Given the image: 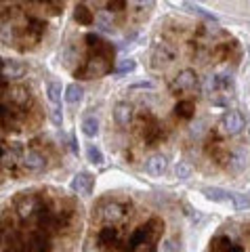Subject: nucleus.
<instances>
[{
	"instance_id": "nucleus-1",
	"label": "nucleus",
	"mask_w": 250,
	"mask_h": 252,
	"mask_svg": "<svg viewBox=\"0 0 250 252\" xmlns=\"http://www.w3.org/2000/svg\"><path fill=\"white\" fill-rule=\"evenodd\" d=\"M219 126H221V132L223 135H238V132L244 128V118H242V114L240 111H227V114L221 118V122H219Z\"/></svg>"
},
{
	"instance_id": "nucleus-2",
	"label": "nucleus",
	"mask_w": 250,
	"mask_h": 252,
	"mask_svg": "<svg viewBox=\"0 0 250 252\" xmlns=\"http://www.w3.org/2000/svg\"><path fill=\"white\" fill-rule=\"evenodd\" d=\"M175 86H177V90H183V93H191L193 88H198L196 74L189 72V69H187V72H181L175 80Z\"/></svg>"
},
{
	"instance_id": "nucleus-3",
	"label": "nucleus",
	"mask_w": 250,
	"mask_h": 252,
	"mask_svg": "<svg viewBox=\"0 0 250 252\" xmlns=\"http://www.w3.org/2000/svg\"><path fill=\"white\" fill-rule=\"evenodd\" d=\"M91 187H93V179H91V174H86V172L76 174V179L72 181V189L80 195H88Z\"/></svg>"
},
{
	"instance_id": "nucleus-4",
	"label": "nucleus",
	"mask_w": 250,
	"mask_h": 252,
	"mask_svg": "<svg viewBox=\"0 0 250 252\" xmlns=\"http://www.w3.org/2000/svg\"><path fill=\"white\" fill-rule=\"evenodd\" d=\"M166 168H168V160L164 156H154L147 160V172L151 177H162L166 172Z\"/></svg>"
},
{
	"instance_id": "nucleus-5",
	"label": "nucleus",
	"mask_w": 250,
	"mask_h": 252,
	"mask_svg": "<svg viewBox=\"0 0 250 252\" xmlns=\"http://www.w3.org/2000/svg\"><path fill=\"white\" fill-rule=\"evenodd\" d=\"M206 195L210 200L214 202H223V204H231L233 206V198H235V193H229V191H223V189H219V187H208L204 189Z\"/></svg>"
},
{
	"instance_id": "nucleus-6",
	"label": "nucleus",
	"mask_w": 250,
	"mask_h": 252,
	"mask_svg": "<svg viewBox=\"0 0 250 252\" xmlns=\"http://www.w3.org/2000/svg\"><path fill=\"white\" fill-rule=\"evenodd\" d=\"M114 118H116V122L118 124H128L130 122V118H133V107L126 103H120V105H116V109H114Z\"/></svg>"
},
{
	"instance_id": "nucleus-7",
	"label": "nucleus",
	"mask_w": 250,
	"mask_h": 252,
	"mask_svg": "<svg viewBox=\"0 0 250 252\" xmlns=\"http://www.w3.org/2000/svg\"><path fill=\"white\" fill-rule=\"evenodd\" d=\"M246 162H248V153L244 149H235L231 153V160H229V166H231L233 170H242V168L246 166Z\"/></svg>"
},
{
	"instance_id": "nucleus-8",
	"label": "nucleus",
	"mask_w": 250,
	"mask_h": 252,
	"mask_svg": "<svg viewBox=\"0 0 250 252\" xmlns=\"http://www.w3.org/2000/svg\"><path fill=\"white\" fill-rule=\"evenodd\" d=\"M82 97H84V90H82L80 84H69L67 86V93H65V101L67 103H80Z\"/></svg>"
},
{
	"instance_id": "nucleus-9",
	"label": "nucleus",
	"mask_w": 250,
	"mask_h": 252,
	"mask_svg": "<svg viewBox=\"0 0 250 252\" xmlns=\"http://www.w3.org/2000/svg\"><path fill=\"white\" fill-rule=\"evenodd\" d=\"M23 166H25V170H40L44 166V160L38 153H27L23 158Z\"/></svg>"
},
{
	"instance_id": "nucleus-10",
	"label": "nucleus",
	"mask_w": 250,
	"mask_h": 252,
	"mask_svg": "<svg viewBox=\"0 0 250 252\" xmlns=\"http://www.w3.org/2000/svg\"><path fill=\"white\" fill-rule=\"evenodd\" d=\"M103 216H105V221H120L124 216V210L118 204H109V206H105V210H103Z\"/></svg>"
},
{
	"instance_id": "nucleus-11",
	"label": "nucleus",
	"mask_w": 250,
	"mask_h": 252,
	"mask_svg": "<svg viewBox=\"0 0 250 252\" xmlns=\"http://www.w3.org/2000/svg\"><path fill=\"white\" fill-rule=\"evenodd\" d=\"M82 130H84L86 137H97V132H99V122H97V118H86V120L82 122Z\"/></svg>"
},
{
	"instance_id": "nucleus-12",
	"label": "nucleus",
	"mask_w": 250,
	"mask_h": 252,
	"mask_svg": "<svg viewBox=\"0 0 250 252\" xmlns=\"http://www.w3.org/2000/svg\"><path fill=\"white\" fill-rule=\"evenodd\" d=\"M46 93H48V99H51L53 103H59V99H61V84L59 82H48Z\"/></svg>"
},
{
	"instance_id": "nucleus-13",
	"label": "nucleus",
	"mask_w": 250,
	"mask_h": 252,
	"mask_svg": "<svg viewBox=\"0 0 250 252\" xmlns=\"http://www.w3.org/2000/svg\"><path fill=\"white\" fill-rule=\"evenodd\" d=\"M175 174H177L179 179H187L191 174V166L187 164V162H179L177 168H175Z\"/></svg>"
},
{
	"instance_id": "nucleus-14",
	"label": "nucleus",
	"mask_w": 250,
	"mask_h": 252,
	"mask_svg": "<svg viewBox=\"0 0 250 252\" xmlns=\"http://www.w3.org/2000/svg\"><path fill=\"white\" fill-rule=\"evenodd\" d=\"M86 153H88V158H91V162H95V164H101V162H103V156H101L99 147H95V145H88Z\"/></svg>"
},
{
	"instance_id": "nucleus-15",
	"label": "nucleus",
	"mask_w": 250,
	"mask_h": 252,
	"mask_svg": "<svg viewBox=\"0 0 250 252\" xmlns=\"http://www.w3.org/2000/svg\"><path fill=\"white\" fill-rule=\"evenodd\" d=\"M158 57L162 59L164 63H168V61L172 59V51H170V48H164V46H162V48H156V53H154V59H158Z\"/></svg>"
},
{
	"instance_id": "nucleus-16",
	"label": "nucleus",
	"mask_w": 250,
	"mask_h": 252,
	"mask_svg": "<svg viewBox=\"0 0 250 252\" xmlns=\"http://www.w3.org/2000/svg\"><path fill=\"white\" fill-rule=\"evenodd\" d=\"M233 208H238V210L250 208V200L246 198V195H238V193H235V198H233Z\"/></svg>"
},
{
	"instance_id": "nucleus-17",
	"label": "nucleus",
	"mask_w": 250,
	"mask_h": 252,
	"mask_svg": "<svg viewBox=\"0 0 250 252\" xmlns=\"http://www.w3.org/2000/svg\"><path fill=\"white\" fill-rule=\"evenodd\" d=\"M135 69V61L133 59H124L120 65L116 67V74H124V72H133Z\"/></svg>"
},
{
	"instance_id": "nucleus-18",
	"label": "nucleus",
	"mask_w": 250,
	"mask_h": 252,
	"mask_svg": "<svg viewBox=\"0 0 250 252\" xmlns=\"http://www.w3.org/2000/svg\"><path fill=\"white\" fill-rule=\"evenodd\" d=\"M51 122H53L55 126H61V122H63V114H61L59 107L51 109Z\"/></svg>"
},
{
	"instance_id": "nucleus-19",
	"label": "nucleus",
	"mask_w": 250,
	"mask_h": 252,
	"mask_svg": "<svg viewBox=\"0 0 250 252\" xmlns=\"http://www.w3.org/2000/svg\"><path fill=\"white\" fill-rule=\"evenodd\" d=\"M133 88H151V82H139V84H135Z\"/></svg>"
},
{
	"instance_id": "nucleus-20",
	"label": "nucleus",
	"mask_w": 250,
	"mask_h": 252,
	"mask_svg": "<svg viewBox=\"0 0 250 252\" xmlns=\"http://www.w3.org/2000/svg\"><path fill=\"white\" fill-rule=\"evenodd\" d=\"M164 252H170V248H164Z\"/></svg>"
}]
</instances>
